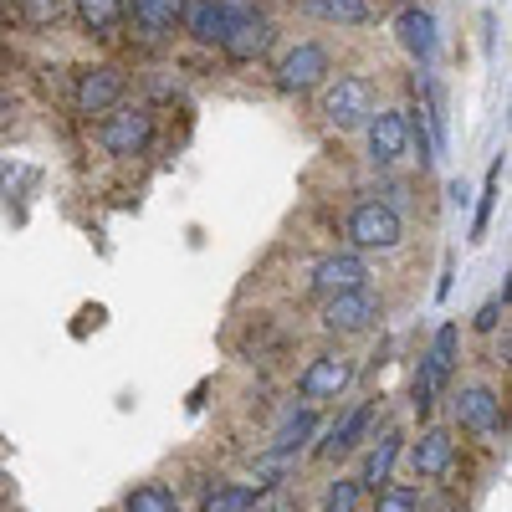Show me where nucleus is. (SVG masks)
<instances>
[{"mask_svg": "<svg viewBox=\"0 0 512 512\" xmlns=\"http://www.w3.org/2000/svg\"><path fill=\"white\" fill-rule=\"evenodd\" d=\"M82 26H93V31H113L118 16H123V0H72Z\"/></svg>", "mask_w": 512, "mask_h": 512, "instance_id": "5701e85b", "label": "nucleus"}, {"mask_svg": "<svg viewBox=\"0 0 512 512\" xmlns=\"http://www.w3.org/2000/svg\"><path fill=\"white\" fill-rule=\"evenodd\" d=\"M123 512H180V497L169 487H159V482H144V487H134L123 497Z\"/></svg>", "mask_w": 512, "mask_h": 512, "instance_id": "4be33fe9", "label": "nucleus"}, {"mask_svg": "<svg viewBox=\"0 0 512 512\" xmlns=\"http://www.w3.org/2000/svg\"><path fill=\"white\" fill-rule=\"evenodd\" d=\"M323 113H328V123H338V128L369 123V118H374V88H369V77H359V72L333 77L328 93H323Z\"/></svg>", "mask_w": 512, "mask_h": 512, "instance_id": "7ed1b4c3", "label": "nucleus"}, {"mask_svg": "<svg viewBox=\"0 0 512 512\" xmlns=\"http://www.w3.org/2000/svg\"><path fill=\"white\" fill-rule=\"evenodd\" d=\"M456 420H461L472 436H492L497 425H502V400H497V390H487V384H466V390L456 395Z\"/></svg>", "mask_w": 512, "mask_h": 512, "instance_id": "9b49d317", "label": "nucleus"}, {"mask_svg": "<svg viewBox=\"0 0 512 512\" xmlns=\"http://www.w3.org/2000/svg\"><path fill=\"white\" fill-rule=\"evenodd\" d=\"M16 6L26 11V21H36V26H52V21H57V11H62V0H16Z\"/></svg>", "mask_w": 512, "mask_h": 512, "instance_id": "a878e982", "label": "nucleus"}, {"mask_svg": "<svg viewBox=\"0 0 512 512\" xmlns=\"http://www.w3.org/2000/svg\"><path fill=\"white\" fill-rule=\"evenodd\" d=\"M374 512H415V492H410V487H395V482H384Z\"/></svg>", "mask_w": 512, "mask_h": 512, "instance_id": "393cba45", "label": "nucleus"}, {"mask_svg": "<svg viewBox=\"0 0 512 512\" xmlns=\"http://www.w3.org/2000/svg\"><path fill=\"white\" fill-rule=\"evenodd\" d=\"M451 369H456V323H441L436 338H431V354L420 359V379H415V410L425 415L436 405V395L451 384Z\"/></svg>", "mask_w": 512, "mask_h": 512, "instance_id": "f257e3e1", "label": "nucleus"}, {"mask_svg": "<svg viewBox=\"0 0 512 512\" xmlns=\"http://www.w3.org/2000/svg\"><path fill=\"white\" fill-rule=\"evenodd\" d=\"M313 425H318V410H313V405L292 410V415L282 420V431H277V441H272V456H267V461H282V456H292L297 446H303V441L313 436Z\"/></svg>", "mask_w": 512, "mask_h": 512, "instance_id": "a211bd4d", "label": "nucleus"}, {"mask_svg": "<svg viewBox=\"0 0 512 512\" xmlns=\"http://www.w3.org/2000/svg\"><path fill=\"white\" fill-rule=\"evenodd\" d=\"M497 175H502V159L492 164V175H487V190H482V205H477V236L487 231V216H492V195H497Z\"/></svg>", "mask_w": 512, "mask_h": 512, "instance_id": "bb28decb", "label": "nucleus"}, {"mask_svg": "<svg viewBox=\"0 0 512 512\" xmlns=\"http://www.w3.org/2000/svg\"><path fill=\"white\" fill-rule=\"evenodd\" d=\"M354 384V359H344V354H318L308 369H303V379H297V390H303V400H338Z\"/></svg>", "mask_w": 512, "mask_h": 512, "instance_id": "0eeeda50", "label": "nucleus"}, {"mask_svg": "<svg viewBox=\"0 0 512 512\" xmlns=\"http://www.w3.org/2000/svg\"><path fill=\"white\" fill-rule=\"evenodd\" d=\"M323 512H359V482H333L323 497Z\"/></svg>", "mask_w": 512, "mask_h": 512, "instance_id": "b1692460", "label": "nucleus"}, {"mask_svg": "<svg viewBox=\"0 0 512 512\" xmlns=\"http://www.w3.org/2000/svg\"><path fill=\"white\" fill-rule=\"evenodd\" d=\"M256 492H267V487H246V482H221V487H210V492H205V512H251Z\"/></svg>", "mask_w": 512, "mask_h": 512, "instance_id": "412c9836", "label": "nucleus"}, {"mask_svg": "<svg viewBox=\"0 0 512 512\" xmlns=\"http://www.w3.org/2000/svg\"><path fill=\"white\" fill-rule=\"evenodd\" d=\"M241 6H246V0H185L180 21H185V31L200 41V47H221Z\"/></svg>", "mask_w": 512, "mask_h": 512, "instance_id": "423d86ee", "label": "nucleus"}, {"mask_svg": "<svg viewBox=\"0 0 512 512\" xmlns=\"http://www.w3.org/2000/svg\"><path fill=\"white\" fill-rule=\"evenodd\" d=\"M328 77V52L318 47V41H303V47H292L277 67V88L282 93H308L318 88V82Z\"/></svg>", "mask_w": 512, "mask_h": 512, "instance_id": "6e6552de", "label": "nucleus"}, {"mask_svg": "<svg viewBox=\"0 0 512 512\" xmlns=\"http://www.w3.org/2000/svg\"><path fill=\"white\" fill-rule=\"evenodd\" d=\"M308 16H318V21H338V26H359V21H369V0H297Z\"/></svg>", "mask_w": 512, "mask_h": 512, "instance_id": "aec40b11", "label": "nucleus"}, {"mask_svg": "<svg viewBox=\"0 0 512 512\" xmlns=\"http://www.w3.org/2000/svg\"><path fill=\"white\" fill-rule=\"evenodd\" d=\"M98 139H103V149H108L113 159H134V154H144L149 139H154V118H149L144 108H113V113L103 118V128H98Z\"/></svg>", "mask_w": 512, "mask_h": 512, "instance_id": "20e7f679", "label": "nucleus"}, {"mask_svg": "<svg viewBox=\"0 0 512 512\" xmlns=\"http://www.w3.org/2000/svg\"><path fill=\"white\" fill-rule=\"evenodd\" d=\"M123 98V72L118 67H88L77 77V108L82 113H113Z\"/></svg>", "mask_w": 512, "mask_h": 512, "instance_id": "f8f14e48", "label": "nucleus"}, {"mask_svg": "<svg viewBox=\"0 0 512 512\" xmlns=\"http://www.w3.org/2000/svg\"><path fill=\"white\" fill-rule=\"evenodd\" d=\"M400 446H405L400 431H384V441H379V446L369 451V461H364V482H359V487H374V492H379L384 482H390L395 461H400Z\"/></svg>", "mask_w": 512, "mask_h": 512, "instance_id": "6ab92c4d", "label": "nucleus"}, {"mask_svg": "<svg viewBox=\"0 0 512 512\" xmlns=\"http://www.w3.org/2000/svg\"><path fill=\"white\" fill-rule=\"evenodd\" d=\"M364 425H369V405H354V410H349V415H344V420H338L333 431L323 436V446H318V451H323L328 461L349 456V451L359 446V436H364Z\"/></svg>", "mask_w": 512, "mask_h": 512, "instance_id": "f3484780", "label": "nucleus"}, {"mask_svg": "<svg viewBox=\"0 0 512 512\" xmlns=\"http://www.w3.org/2000/svg\"><path fill=\"white\" fill-rule=\"evenodd\" d=\"M374 318H379V297L369 287L364 292H344V297H328V303H323V328L328 333H364Z\"/></svg>", "mask_w": 512, "mask_h": 512, "instance_id": "9d476101", "label": "nucleus"}, {"mask_svg": "<svg viewBox=\"0 0 512 512\" xmlns=\"http://www.w3.org/2000/svg\"><path fill=\"white\" fill-rule=\"evenodd\" d=\"M395 36H400V47L420 62H431L436 57V16L431 11H420V6H405L395 16Z\"/></svg>", "mask_w": 512, "mask_h": 512, "instance_id": "4468645a", "label": "nucleus"}, {"mask_svg": "<svg viewBox=\"0 0 512 512\" xmlns=\"http://www.w3.org/2000/svg\"><path fill=\"white\" fill-rule=\"evenodd\" d=\"M349 241L354 251H395L405 241V221L384 200H364L349 216Z\"/></svg>", "mask_w": 512, "mask_h": 512, "instance_id": "f03ea898", "label": "nucleus"}, {"mask_svg": "<svg viewBox=\"0 0 512 512\" xmlns=\"http://www.w3.org/2000/svg\"><path fill=\"white\" fill-rule=\"evenodd\" d=\"M369 287V267L359 251H338V256H323V262L313 267V292L323 297H344V292H364Z\"/></svg>", "mask_w": 512, "mask_h": 512, "instance_id": "39448f33", "label": "nucleus"}, {"mask_svg": "<svg viewBox=\"0 0 512 512\" xmlns=\"http://www.w3.org/2000/svg\"><path fill=\"white\" fill-rule=\"evenodd\" d=\"M128 11H134V26L139 31H149V36H159V31H169L180 16H185V0H123Z\"/></svg>", "mask_w": 512, "mask_h": 512, "instance_id": "dca6fc26", "label": "nucleus"}, {"mask_svg": "<svg viewBox=\"0 0 512 512\" xmlns=\"http://www.w3.org/2000/svg\"><path fill=\"white\" fill-rule=\"evenodd\" d=\"M502 308H507L502 297H492V303H487V308L477 313V328H482V333H492V328H497V318H502Z\"/></svg>", "mask_w": 512, "mask_h": 512, "instance_id": "cd10ccee", "label": "nucleus"}, {"mask_svg": "<svg viewBox=\"0 0 512 512\" xmlns=\"http://www.w3.org/2000/svg\"><path fill=\"white\" fill-rule=\"evenodd\" d=\"M410 461L420 477H446L451 461H456V446H451V431H425L415 446H410Z\"/></svg>", "mask_w": 512, "mask_h": 512, "instance_id": "2eb2a0df", "label": "nucleus"}, {"mask_svg": "<svg viewBox=\"0 0 512 512\" xmlns=\"http://www.w3.org/2000/svg\"><path fill=\"white\" fill-rule=\"evenodd\" d=\"M405 144H410V118L405 113H379V118H369V154L379 159V164H395L400 154H405Z\"/></svg>", "mask_w": 512, "mask_h": 512, "instance_id": "ddd939ff", "label": "nucleus"}, {"mask_svg": "<svg viewBox=\"0 0 512 512\" xmlns=\"http://www.w3.org/2000/svg\"><path fill=\"white\" fill-rule=\"evenodd\" d=\"M267 47H272V21L256 11V6H241L236 21H231V31H226V41H221V52L236 57V62H251V57H262Z\"/></svg>", "mask_w": 512, "mask_h": 512, "instance_id": "1a4fd4ad", "label": "nucleus"}]
</instances>
